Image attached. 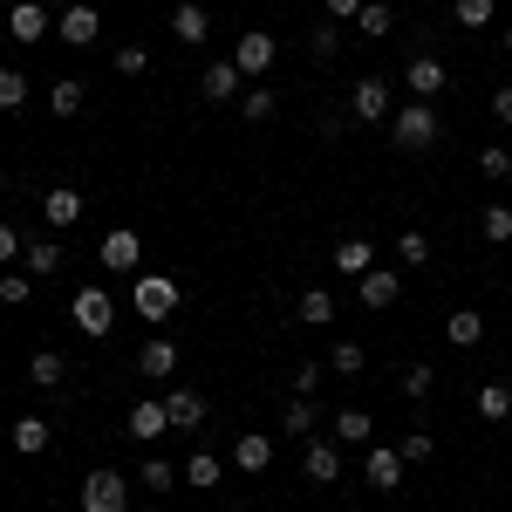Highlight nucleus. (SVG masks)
Listing matches in <instances>:
<instances>
[{
	"label": "nucleus",
	"instance_id": "1",
	"mask_svg": "<svg viewBox=\"0 0 512 512\" xmlns=\"http://www.w3.org/2000/svg\"><path fill=\"white\" fill-rule=\"evenodd\" d=\"M130 315H144L151 328H164V321L178 315V280L171 274H137L130 280Z\"/></svg>",
	"mask_w": 512,
	"mask_h": 512
},
{
	"label": "nucleus",
	"instance_id": "2",
	"mask_svg": "<svg viewBox=\"0 0 512 512\" xmlns=\"http://www.w3.org/2000/svg\"><path fill=\"white\" fill-rule=\"evenodd\" d=\"M437 130H444V123H437L431 103H396V117H390L396 151H410V158H417V151H431V144H437Z\"/></svg>",
	"mask_w": 512,
	"mask_h": 512
},
{
	"label": "nucleus",
	"instance_id": "3",
	"mask_svg": "<svg viewBox=\"0 0 512 512\" xmlns=\"http://www.w3.org/2000/svg\"><path fill=\"white\" fill-rule=\"evenodd\" d=\"M69 321H76L89 342H103V335L117 328V301H110L103 287H76V301H69Z\"/></svg>",
	"mask_w": 512,
	"mask_h": 512
},
{
	"label": "nucleus",
	"instance_id": "4",
	"mask_svg": "<svg viewBox=\"0 0 512 512\" xmlns=\"http://www.w3.org/2000/svg\"><path fill=\"white\" fill-rule=\"evenodd\" d=\"M349 117H355V123H390V117H396V89H390L383 76H362V82L349 89Z\"/></svg>",
	"mask_w": 512,
	"mask_h": 512
},
{
	"label": "nucleus",
	"instance_id": "5",
	"mask_svg": "<svg viewBox=\"0 0 512 512\" xmlns=\"http://www.w3.org/2000/svg\"><path fill=\"white\" fill-rule=\"evenodd\" d=\"M82 512H130V478L123 472H89L82 478Z\"/></svg>",
	"mask_w": 512,
	"mask_h": 512
},
{
	"label": "nucleus",
	"instance_id": "6",
	"mask_svg": "<svg viewBox=\"0 0 512 512\" xmlns=\"http://www.w3.org/2000/svg\"><path fill=\"white\" fill-rule=\"evenodd\" d=\"M96 267H103V274H137V267H144V239L130 233V226L103 233V246H96Z\"/></svg>",
	"mask_w": 512,
	"mask_h": 512
},
{
	"label": "nucleus",
	"instance_id": "7",
	"mask_svg": "<svg viewBox=\"0 0 512 512\" xmlns=\"http://www.w3.org/2000/svg\"><path fill=\"white\" fill-rule=\"evenodd\" d=\"M233 62H239V76H246V82H260L280 62V41L267 35V28H246V35H239V48H233Z\"/></svg>",
	"mask_w": 512,
	"mask_h": 512
},
{
	"label": "nucleus",
	"instance_id": "8",
	"mask_svg": "<svg viewBox=\"0 0 512 512\" xmlns=\"http://www.w3.org/2000/svg\"><path fill=\"white\" fill-rule=\"evenodd\" d=\"M103 35V14L89 7V0H69L62 14H55V41H69V48H96Z\"/></svg>",
	"mask_w": 512,
	"mask_h": 512
},
{
	"label": "nucleus",
	"instance_id": "9",
	"mask_svg": "<svg viewBox=\"0 0 512 512\" xmlns=\"http://www.w3.org/2000/svg\"><path fill=\"white\" fill-rule=\"evenodd\" d=\"M342 465H349V458H342L335 437H308V451H301V478H308V485H335Z\"/></svg>",
	"mask_w": 512,
	"mask_h": 512
},
{
	"label": "nucleus",
	"instance_id": "10",
	"mask_svg": "<svg viewBox=\"0 0 512 512\" xmlns=\"http://www.w3.org/2000/svg\"><path fill=\"white\" fill-rule=\"evenodd\" d=\"M362 485H369V492H396V485H403V451H396V444H369V451H362Z\"/></svg>",
	"mask_w": 512,
	"mask_h": 512
},
{
	"label": "nucleus",
	"instance_id": "11",
	"mask_svg": "<svg viewBox=\"0 0 512 512\" xmlns=\"http://www.w3.org/2000/svg\"><path fill=\"white\" fill-rule=\"evenodd\" d=\"M328 437H335L342 451H369V444H376V417H369V410H355V403H342V410L328 417Z\"/></svg>",
	"mask_w": 512,
	"mask_h": 512
},
{
	"label": "nucleus",
	"instance_id": "12",
	"mask_svg": "<svg viewBox=\"0 0 512 512\" xmlns=\"http://www.w3.org/2000/svg\"><path fill=\"white\" fill-rule=\"evenodd\" d=\"M7 35H14V41H48V35H55L48 0H14V7H7Z\"/></svg>",
	"mask_w": 512,
	"mask_h": 512
},
{
	"label": "nucleus",
	"instance_id": "13",
	"mask_svg": "<svg viewBox=\"0 0 512 512\" xmlns=\"http://www.w3.org/2000/svg\"><path fill=\"white\" fill-rule=\"evenodd\" d=\"M82 212H89V205H82L76 185H55V192H41V226H48V233H69V226H82Z\"/></svg>",
	"mask_w": 512,
	"mask_h": 512
},
{
	"label": "nucleus",
	"instance_id": "14",
	"mask_svg": "<svg viewBox=\"0 0 512 512\" xmlns=\"http://www.w3.org/2000/svg\"><path fill=\"white\" fill-rule=\"evenodd\" d=\"M21 267H28L35 280H55L62 267H69V246H62V233H41V239H28V246H21Z\"/></svg>",
	"mask_w": 512,
	"mask_h": 512
},
{
	"label": "nucleus",
	"instance_id": "15",
	"mask_svg": "<svg viewBox=\"0 0 512 512\" xmlns=\"http://www.w3.org/2000/svg\"><path fill=\"white\" fill-rule=\"evenodd\" d=\"M198 96H205V103H239V96H246V76H239V62H205V76H198Z\"/></svg>",
	"mask_w": 512,
	"mask_h": 512
},
{
	"label": "nucleus",
	"instance_id": "16",
	"mask_svg": "<svg viewBox=\"0 0 512 512\" xmlns=\"http://www.w3.org/2000/svg\"><path fill=\"white\" fill-rule=\"evenodd\" d=\"M137 376H144V383H171V376H178V342H171V335H151V342L137 349Z\"/></svg>",
	"mask_w": 512,
	"mask_h": 512
},
{
	"label": "nucleus",
	"instance_id": "17",
	"mask_svg": "<svg viewBox=\"0 0 512 512\" xmlns=\"http://www.w3.org/2000/svg\"><path fill=\"white\" fill-rule=\"evenodd\" d=\"M267 465H274V437H267V431H239L233 437V472L260 478Z\"/></svg>",
	"mask_w": 512,
	"mask_h": 512
},
{
	"label": "nucleus",
	"instance_id": "18",
	"mask_svg": "<svg viewBox=\"0 0 512 512\" xmlns=\"http://www.w3.org/2000/svg\"><path fill=\"white\" fill-rule=\"evenodd\" d=\"M403 96H410V103H431V96H444V62H437V55H417V62L403 69Z\"/></svg>",
	"mask_w": 512,
	"mask_h": 512
},
{
	"label": "nucleus",
	"instance_id": "19",
	"mask_svg": "<svg viewBox=\"0 0 512 512\" xmlns=\"http://www.w3.org/2000/svg\"><path fill=\"white\" fill-rule=\"evenodd\" d=\"M396 294H403V274L396 267H369V274L355 280V301L362 308H396Z\"/></svg>",
	"mask_w": 512,
	"mask_h": 512
},
{
	"label": "nucleus",
	"instance_id": "20",
	"mask_svg": "<svg viewBox=\"0 0 512 512\" xmlns=\"http://www.w3.org/2000/svg\"><path fill=\"white\" fill-rule=\"evenodd\" d=\"M171 431V410H164V396H144V403H130V437L137 444H158Z\"/></svg>",
	"mask_w": 512,
	"mask_h": 512
},
{
	"label": "nucleus",
	"instance_id": "21",
	"mask_svg": "<svg viewBox=\"0 0 512 512\" xmlns=\"http://www.w3.org/2000/svg\"><path fill=\"white\" fill-rule=\"evenodd\" d=\"M7 444H14L21 458H48V444H55V424H48V417H14Z\"/></svg>",
	"mask_w": 512,
	"mask_h": 512
},
{
	"label": "nucleus",
	"instance_id": "22",
	"mask_svg": "<svg viewBox=\"0 0 512 512\" xmlns=\"http://www.w3.org/2000/svg\"><path fill=\"white\" fill-rule=\"evenodd\" d=\"M171 35L185 41V48H198V41L212 35V14H205V0H178V7H171Z\"/></svg>",
	"mask_w": 512,
	"mask_h": 512
},
{
	"label": "nucleus",
	"instance_id": "23",
	"mask_svg": "<svg viewBox=\"0 0 512 512\" xmlns=\"http://www.w3.org/2000/svg\"><path fill=\"white\" fill-rule=\"evenodd\" d=\"M164 410H171V431H205V396L198 390H164Z\"/></svg>",
	"mask_w": 512,
	"mask_h": 512
},
{
	"label": "nucleus",
	"instance_id": "24",
	"mask_svg": "<svg viewBox=\"0 0 512 512\" xmlns=\"http://www.w3.org/2000/svg\"><path fill=\"white\" fill-rule=\"evenodd\" d=\"M335 315H342V301H335L328 287H308V294L294 301V321H301V328H328Z\"/></svg>",
	"mask_w": 512,
	"mask_h": 512
},
{
	"label": "nucleus",
	"instance_id": "25",
	"mask_svg": "<svg viewBox=\"0 0 512 512\" xmlns=\"http://www.w3.org/2000/svg\"><path fill=\"white\" fill-rule=\"evenodd\" d=\"M28 383H35V390H62V383H69L62 349H35V355H28Z\"/></svg>",
	"mask_w": 512,
	"mask_h": 512
},
{
	"label": "nucleus",
	"instance_id": "26",
	"mask_svg": "<svg viewBox=\"0 0 512 512\" xmlns=\"http://www.w3.org/2000/svg\"><path fill=\"white\" fill-rule=\"evenodd\" d=\"M369 267H376V246H369V239H362V233H349V239H342V246H335V274L362 280V274H369Z\"/></svg>",
	"mask_w": 512,
	"mask_h": 512
},
{
	"label": "nucleus",
	"instance_id": "27",
	"mask_svg": "<svg viewBox=\"0 0 512 512\" xmlns=\"http://www.w3.org/2000/svg\"><path fill=\"white\" fill-rule=\"evenodd\" d=\"M444 342H451V349H478V342H485V315H478V308L444 315Z\"/></svg>",
	"mask_w": 512,
	"mask_h": 512
},
{
	"label": "nucleus",
	"instance_id": "28",
	"mask_svg": "<svg viewBox=\"0 0 512 512\" xmlns=\"http://www.w3.org/2000/svg\"><path fill=\"white\" fill-rule=\"evenodd\" d=\"M185 485H192V492H219V485H226V458L192 451V458H185Z\"/></svg>",
	"mask_w": 512,
	"mask_h": 512
},
{
	"label": "nucleus",
	"instance_id": "29",
	"mask_svg": "<svg viewBox=\"0 0 512 512\" xmlns=\"http://www.w3.org/2000/svg\"><path fill=\"white\" fill-rule=\"evenodd\" d=\"M274 110H280V89H267V82H246L239 117H246V123H274Z\"/></svg>",
	"mask_w": 512,
	"mask_h": 512
},
{
	"label": "nucleus",
	"instance_id": "30",
	"mask_svg": "<svg viewBox=\"0 0 512 512\" xmlns=\"http://www.w3.org/2000/svg\"><path fill=\"white\" fill-rule=\"evenodd\" d=\"M28 96H35V82L21 76V69H0V117H21Z\"/></svg>",
	"mask_w": 512,
	"mask_h": 512
},
{
	"label": "nucleus",
	"instance_id": "31",
	"mask_svg": "<svg viewBox=\"0 0 512 512\" xmlns=\"http://www.w3.org/2000/svg\"><path fill=\"white\" fill-rule=\"evenodd\" d=\"M390 28H396V7H390V0H369V7L355 14V35H362V41H383Z\"/></svg>",
	"mask_w": 512,
	"mask_h": 512
},
{
	"label": "nucleus",
	"instance_id": "32",
	"mask_svg": "<svg viewBox=\"0 0 512 512\" xmlns=\"http://www.w3.org/2000/svg\"><path fill=\"white\" fill-rule=\"evenodd\" d=\"M82 96H89V89H82L76 76L48 82V117H62V123H69V117H76V110H82Z\"/></svg>",
	"mask_w": 512,
	"mask_h": 512
},
{
	"label": "nucleus",
	"instance_id": "33",
	"mask_svg": "<svg viewBox=\"0 0 512 512\" xmlns=\"http://www.w3.org/2000/svg\"><path fill=\"white\" fill-rule=\"evenodd\" d=\"M178 478H185V472H178L171 458H144V465H137V485H144V492H158V499L178 485Z\"/></svg>",
	"mask_w": 512,
	"mask_h": 512
},
{
	"label": "nucleus",
	"instance_id": "34",
	"mask_svg": "<svg viewBox=\"0 0 512 512\" xmlns=\"http://www.w3.org/2000/svg\"><path fill=\"white\" fill-rule=\"evenodd\" d=\"M280 424H287V437H315V431H321V410H315V396H294Z\"/></svg>",
	"mask_w": 512,
	"mask_h": 512
},
{
	"label": "nucleus",
	"instance_id": "35",
	"mask_svg": "<svg viewBox=\"0 0 512 512\" xmlns=\"http://www.w3.org/2000/svg\"><path fill=\"white\" fill-rule=\"evenodd\" d=\"M478 233H485V246H512V205H485Z\"/></svg>",
	"mask_w": 512,
	"mask_h": 512
},
{
	"label": "nucleus",
	"instance_id": "36",
	"mask_svg": "<svg viewBox=\"0 0 512 512\" xmlns=\"http://www.w3.org/2000/svg\"><path fill=\"white\" fill-rule=\"evenodd\" d=\"M396 260H403V267H424V260H431V233H424V226H403V233H396Z\"/></svg>",
	"mask_w": 512,
	"mask_h": 512
},
{
	"label": "nucleus",
	"instance_id": "37",
	"mask_svg": "<svg viewBox=\"0 0 512 512\" xmlns=\"http://www.w3.org/2000/svg\"><path fill=\"white\" fill-rule=\"evenodd\" d=\"M0 301H7V308H28V301H35V274H28V267H7V274H0Z\"/></svg>",
	"mask_w": 512,
	"mask_h": 512
},
{
	"label": "nucleus",
	"instance_id": "38",
	"mask_svg": "<svg viewBox=\"0 0 512 512\" xmlns=\"http://www.w3.org/2000/svg\"><path fill=\"white\" fill-rule=\"evenodd\" d=\"M308 55H315V62H335V55H342V28H335V21H315V28H308Z\"/></svg>",
	"mask_w": 512,
	"mask_h": 512
},
{
	"label": "nucleus",
	"instance_id": "39",
	"mask_svg": "<svg viewBox=\"0 0 512 512\" xmlns=\"http://www.w3.org/2000/svg\"><path fill=\"white\" fill-rule=\"evenodd\" d=\"M328 369H335V376H362V369H369V355H362V342H335V349H328Z\"/></svg>",
	"mask_w": 512,
	"mask_h": 512
},
{
	"label": "nucleus",
	"instance_id": "40",
	"mask_svg": "<svg viewBox=\"0 0 512 512\" xmlns=\"http://www.w3.org/2000/svg\"><path fill=\"white\" fill-rule=\"evenodd\" d=\"M451 14H458V28H492V14H499V0H451Z\"/></svg>",
	"mask_w": 512,
	"mask_h": 512
},
{
	"label": "nucleus",
	"instance_id": "41",
	"mask_svg": "<svg viewBox=\"0 0 512 512\" xmlns=\"http://www.w3.org/2000/svg\"><path fill=\"white\" fill-rule=\"evenodd\" d=\"M506 410H512L506 383H485V390H478V417H485V424H506Z\"/></svg>",
	"mask_w": 512,
	"mask_h": 512
},
{
	"label": "nucleus",
	"instance_id": "42",
	"mask_svg": "<svg viewBox=\"0 0 512 512\" xmlns=\"http://www.w3.org/2000/svg\"><path fill=\"white\" fill-rule=\"evenodd\" d=\"M431 390H437V369H431V362H410V369H403V396H410V403H424Z\"/></svg>",
	"mask_w": 512,
	"mask_h": 512
},
{
	"label": "nucleus",
	"instance_id": "43",
	"mask_svg": "<svg viewBox=\"0 0 512 512\" xmlns=\"http://www.w3.org/2000/svg\"><path fill=\"white\" fill-rule=\"evenodd\" d=\"M396 451H403V465H431V458H437V437L431 431H403Z\"/></svg>",
	"mask_w": 512,
	"mask_h": 512
},
{
	"label": "nucleus",
	"instance_id": "44",
	"mask_svg": "<svg viewBox=\"0 0 512 512\" xmlns=\"http://www.w3.org/2000/svg\"><path fill=\"white\" fill-rule=\"evenodd\" d=\"M110 62H117V76H123V82H130V76H151V48H117Z\"/></svg>",
	"mask_w": 512,
	"mask_h": 512
},
{
	"label": "nucleus",
	"instance_id": "45",
	"mask_svg": "<svg viewBox=\"0 0 512 512\" xmlns=\"http://www.w3.org/2000/svg\"><path fill=\"white\" fill-rule=\"evenodd\" d=\"M478 171H485V178H512V151L506 144H485V151H478Z\"/></svg>",
	"mask_w": 512,
	"mask_h": 512
},
{
	"label": "nucleus",
	"instance_id": "46",
	"mask_svg": "<svg viewBox=\"0 0 512 512\" xmlns=\"http://www.w3.org/2000/svg\"><path fill=\"white\" fill-rule=\"evenodd\" d=\"M369 0H321V21H335V28H355V14H362Z\"/></svg>",
	"mask_w": 512,
	"mask_h": 512
},
{
	"label": "nucleus",
	"instance_id": "47",
	"mask_svg": "<svg viewBox=\"0 0 512 512\" xmlns=\"http://www.w3.org/2000/svg\"><path fill=\"white\" fill-rule=\"evenodd\" d=\"M321 376H328V362H294V396H315Z\"/></svg>",
	"mask_w": 512,
	"mask_h": 512
},
{
	"label": "nucleus",
	"instance_id": "48",
	"mask_svg": "<svg viewBox=\"0 0 512 512\" xmlns=\"http://www.w3.org/2000/svg\"><path fill=\"white\" fill-rule=\"evenodd\" d=\"M492 117L512 130V82H506V89H492Z\"/></svg>",
	"mask_w": 512,
	"mask_h": 512
},
{
	"label": "nucleus",
	"instance_id": "49",
	"mask_svg": "<svg viewBox=\"0 0 512 512\" xmlns=\"http://www.w3.org/2000/svg\"><path fill=\"white\" fill-rule=\"evenodd\" d=\"M21 246H28V239L14 233V226H0V260H21Z\"/></svg>",
	"mask_w": 512,
	"mask_h": 512
},
{
	"label": "nucleus",
	"instance_id": "50",
	"mask_svg": "<svg viewBox=\"0 0 512 512\" xmlns=\"http://www.w3.org/2000/svg\"><path fill=\"white\" fill-rule=\"evenodd\" d=\"M506 55H512V28H506Z\"/></svg>",
	"mask_w": 512,
	"mask_h": 512
},
{
	"label": "nucleus",
	"instance_id": "51",
	"mask_svg": "<svg viewBox=\"0 0 512 512\" xmlns=\"http://www.w3.org/2000/svg\"><path fill=\"white\" fill-rule=\"evenodd\" d=\"M0 192H7V171H0Z\"/></svg>",
	"mask_w": 512,
	"mask_h": 512
},
{
	"label": "nucleus",
	"instance_id": "52",
	"mask_svg": "<svg viewBox=\"0 0 512 512\" xmlns=\"http://www.w3.org/2000/svg\"><path fill=\"white\" fill-rule=\"evenodd\" d=\"M506 431H512V410H506Z\"/></svg>",
	"mask_w": 512,
	"mask_h": 512
},
{
	"label": "nucleus",
	"instance_id": "53",
	"mask_svg": "<svg viewBox=\"0 0 512 512\" xmlns=\"http://www.w3.org/2000/svg\"><path fill=\"white\" fill-rule=\"evenodd\" d=\"M226 512H246V506H226Z\"/></svg>",
	"mask_w": 512,
	"mask_h": 512
}]
</instances>
